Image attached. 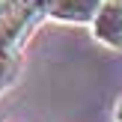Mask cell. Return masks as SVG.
I'll list each match as a JSON object with an SVG mask.
<instances>
[{
	"instance_id": "277c9868",
	"label": "cell",
	"mask_w": 122,
	"mask_h": 122,
	"mask_svg": "<svg viewBox=\"0 0 122 122\" xmlns=\"http://www.w3.org/2000/svg\"><path fill=\"white\" fill-rule=\"evenodd\" d=\"M21 6H27L33 15H48L51 12V6H54V0H18Z\"/></svg>"
},
{
	"instance_id": "5b68a950",
	"label": "cell",
	"mask_w": 122,
	"mask_h": 122,
	"mask_svg": "<svg viewBox=\"0 0 122 122\" xmlns=\"http://www.w3.org/2000/svg\"><path fill=\"white\" fill-rule=\"evenodd\" d=\"M12 12V0H0V24L6 21V15Z\"/></svg>"
},
{
	"instance_id": "3957f363",
	"label": "cell",
	"mask_w": 122,
	"mask_h": 122,
	"mask_svg": "<svg viewBox=\"0 0 122 122\" xmlns=\"http://www.w3.org/2000/svg\"><path fill=\"white\" fill-rule=\"evenodd\" d=\"M15 75V63H12V51H0V89L12 81Z\"/></svg>"
},
{
	"instance_id": "8992f818",
	"label": "cell",
	"mask_w": 122,
	"mask_h": 122,
	"mask_svg": "<svg viewBox=\"0 0 122 122\" xmlns=\"http://www.w3.org/2000/svg\"><path fill=\"white\" fill-rule=\"evenodd\" d=\"M116 122H122V104H119V110H116Z\"/></svg>"
},
{
	"instance_id": "52a82bcc",
	"label": "cell",
	"mask_w": 122,
	"mask_h": 122,
	"mask_svg": "<svg viewBox=\"0 0 122 122\" xmlns=\"http://www.w3.org/2000/svg\"><path fill=\"white\" fill-rule=\"evenodd\" d=\"M0 51H12V48H6V45H3V39H0Z\"/></svg>"
},
{
	"instance_id": "7a4b0ae2",
	"label": "cell",
	"mask_w": 122,
	"mask_h": 122,
	"mask_svg": "<svg viewBox=\"0 0 122 122\" xmlns=\"http://www.w3.org/2000/svg\"><path fill=\"white\" fill-rule=\"evenodd\" d=\"M101 3L104 0H54L48 15L60 24H92Z\"/></svg>"
},
{
	"instance_id": "6da1fadb",
	"label": "cell",
	"mask_w": 122,
	"mask_h": 122,
	"mask_svg": "<svg viewBox=\"0 0 122 122\" xmlns=\"http://www.w3.org/2000/svg\"><path fill=\"white\" fill-rule=\"evenodd\" d=\"M89 27H92L95 42L113 51H122V0H104Z\"/></svg>"
}]
</instances>
